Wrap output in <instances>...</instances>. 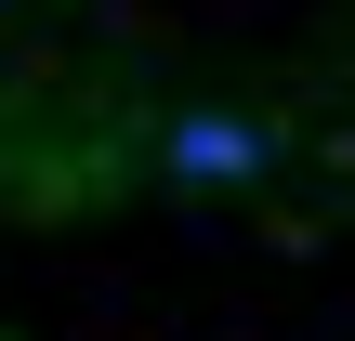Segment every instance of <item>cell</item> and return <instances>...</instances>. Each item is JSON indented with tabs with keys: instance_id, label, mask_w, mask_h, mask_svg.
Returning a JSON list of instances; mask_svg holds the SVG:
<instances>
[{
	"instance_id": "1",
	"label": "cell",
	"mask_w": 355,
	"mask_h": 341,
	"mask_svg": "<svg viewBox=\"0 0 355 341\" xmlns=\"http://www.w3.org/2000/svg\"><path fill=\"white\" fill-rule=\"evenodd\" d=\"M263 158V131H237V118H184L171 131V171H250Z\"/></svg>"
}]
</instances>
